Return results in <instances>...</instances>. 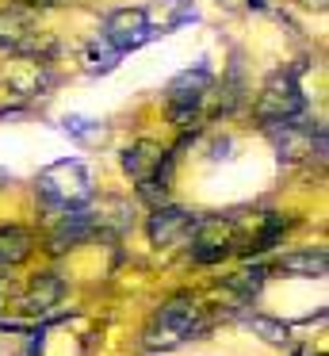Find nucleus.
<instances>
[{"instance_id": "39448f33", "label": "nucleus", "mask_w": 329, "mask_h": 356, "mask_svg": "<svg viewBox=\"0 0 329 356\" xmlns=\"http://www.w3.org/2000/svg\"><path fill=\"white\" fill-rule=\"evenodd\" d=\"M211 88V70L207 65H195V70H184L168 81V104H172V119L180 127L195 123L199 115V100Z\"/></svg>"}, {"instance_id": "f8f14e48", "label": "nucleus", "mask_w": 329, "mask_h": 356, "mask_svg": "<svg viewBox=\"0 0 329 356\" xmlns=\"http://www.w3.org/2000/svg\"><path fill=\"white\" fill-rule=\"evenodd\" d=\"M61 131H65L69 138H77L81 146H96V142H104V134H107L96 119H84V115H65L61 119Z\"/></svg>"}, {"instance_id": "7ed1b4c3", "label": "nucleus", "mask_w": 329, "mask_h": 356, "mask_svg": "<svg viewBox=\"0 0 329 356\" xmlns=\"http://www.w3.org/2000/svg\"><path fill=\"white\" fill-rule=\"evenodd\" d=\"M157 27H153L150 12L145 8H119L104 19V42L115 54H130V50L145 47V42L157 39Z\"/></svg>"}, {"instance_id": "0eeeda50", "label": "nucleus", "mask_w": 329, "mask_h": 356, "mask_svg": "<svg viewBox=\"0 0 329 356\" xmlns=\"http://www.w3.org/2000/svg\"><path fill=\"white\" fill-rule=\"evenodd\" d=\"M92 230H96V222H92L88 211H84V207H69V211H61V222H58V230H54V238H50V249H54V253H65L69 245L92 238Z\"/></svg>"}, {"instance_id": "1a4fd4ad", "label": "nucleus", "mask_w": 329, "mask_h": 356, "mask_svg": "<svg viewBox=\"0 0 329 356\" xmlns=\"http://www.w3.org/2000/svg\"><path fill=\"white\" fill-rule=\"evenodd\" d=\"M61 295H65V284H61L58 272H46V276H38L35 284H31L27 299H23V307L31 310V314H46L50 307H58Z\"/></svg>"}, {"instance_id": "f3484780", "label": "nucleus", "mask_w": 329, "mask_h": 356, "mask_svg": "<svg viewBox=\"0 0 329 356\" xmlns=\"http://www.w3.org/2000/svg\"><path fill=\"white\" fill-rule=\"evenodd\" d=\"M295 356H303V353H295Z\"/></svg>"}, {"instance_id": "f257e3e1", "label": "nucleus", "mask_w": 329, "mask_h": 356, "mask_svg": "<svg viewBox=\"0 0 329 356\" xmlns=\"http://www.w3.org/2000/svg\"><path fill=\"white\" fill-rule=\"evenodd\" d=\"M38 195H42L50 207H84L92 195V177H88V165L81 157H61V161L46 165L38 172Z\"/></svg>"}, {"instance_id": "4468645a", "label": "nucleus", "mask_w": 329, "mask_h": 356, "mask_svg": "<svg viewBox=\"0 0 329 356\" xmlns=\"http://www.w3.org/2000/svg\"><path fill=\"white\" fill-rule=\"evenodd\" d=\"M287 226H291V222H287V218H283V215H272V218H268V222H264V230H260L257 238H252L249 253H268V249H272L275 241L283 238V230H287Z\"/></svg>"}, {"instance_id": "20e7f679", "label": "nucleus", "mask_w": 329, "mask_h": 356, "mask_svg": "<svg viewBox=\"0 0 329 356\" xmlns=\"http://www.w3.org/2000/svg\"><path fill=\"white\" fill-rule=\"evenodd\" d=\"M306 100L303 92H298V77L295 73H275L272 81L264 85V92H260V104H257V115L264 127L280 123V119H291V115H303Z\"/></svg>"}, {"instance_id": "ddd939ff", "label": "nucleus", "mask_w": 329, "mask_h": 356, "mask_svg": "<svg viewBox=\"0 0 329 356\" xmlns=\"http://www.w3.org/2000/svg\"><path fill=\"white\" fill-rule=\"evenodd\" d=\"M249 330L257 333V337H264L268 345H291V325L287 322H275V318L252 314L249 318Z\"/></svg>"}, {"instance_id": "2eb2a0df", "label": "nucleus", "mask_w": 329, "mask_h": 356, "mask_svg": "<svg viewBox=\"0 0 329 356\" xmlns=\"http://www.w3.org/2000/svg\"><path fill=\"white\" fill-rule=\"evenodd\" d=\"M264 276H268V268H264V264H257V268H245V272H237V276L230 280V287H234V291H241L245 299H249V295H257V291H260V284H264Z\"/></svg>"}, {"instance_id": "f03ea898", "label": "nucleus", "mask_w": 329, "mask_h": 356, "mask_svg": "<svg viewBox=\"0 0 329 356\" xmlns=\"http://www.w3.org/2000/svg\"><path fill=\"white\" fill-rule=\"evenodd\" d=\"M195 318H199V307H195V299H188V295L165 302V307L153 314L150 330H145V345H150V348H176V345H184V341L199 330Z\"/></svg>"}, {"instance_id": "dca6fc26", "label": "nucleus", "mask_w": 329, "mask_h": 356, "mask_svg": "<svg viewBox=\"0 0 329 356\" xmlns=\"http://www.w3.org/2000/svg\"><path fill=\"white\" fill-rule=\"evenodd\" d=\"M4 184H12V172H8V169H0V188H4Z\"/></svg>"}, {"instance_id": "423d86ee", "label": "nucleus", "mask_w": 329, "mask_h": 356, "mask_svg": "<svg viewBox=\"0 0 329 356\" xmlns=\"http://www.w3.org/2000/svg\"><path fill=\"white\" fill-rule=\"evenodd\" d=\"M195 222H199L195 215L161 203V207L150 215V241L153 245H184V241L195 234Z\"/></svg>"}, {"instance_id": "6e6552de", "label": "nucleus", "mask_w": 329, "mask_h": 356, "mask_svg": "<svg viewBox=\"0 0 329 356\" xmlns=\"http://www.w3.org/2000/svg\"><path fill=\"white\" fill-rule=\"evenodd\" d=\"M326 249H298V253H287L275 261V272H283V276H326Z\"/></svg>"}, {"instance_id": "9d476101", "label": "nucleus", "mask_w": 329, "mask_h": 356, "mask_svg": "<svg viewBox=\"0 0 329 356\" xmlns=\"http://www.w3.org/2000/svg\"><path fill=\"white\" fill-rule=\"evenodd\" d=\"M165 154H168V149L153 146V142H138V146H130L127 154H122V169H127L134 180H145L161 161H165Z\"/></svg>"}, {"instance_id": "9b49d317", "label": "nucleus", "mask_w": 329, "mask_h": 356, "mask_svg": "<svg viewBox=\"0 0 329 356\" xmlns=\"http://www.w3.org/2000/svg\"><path fill=\"white\" fill-rule=\"evenodd\" d=\"M31 249H35L31 230H23V226H0V268H4V264L27 261Z\"/></svg>"}]
</instances>
